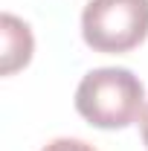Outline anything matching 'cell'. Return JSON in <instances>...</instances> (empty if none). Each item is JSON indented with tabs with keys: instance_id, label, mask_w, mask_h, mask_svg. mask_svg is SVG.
I'll list each match as a JSON object with an SVG mask.
<instances>
[{
	"instance_id": "obj_1",
	"label": "cell",
	"mask_w": 148,
	"mask_h": 151,
	"mask_svg": "<svg viewBox=\"0 0 148 151\" xmlns=\"http://www.w3.org/2000/svg\"><path fill=\"white\" fill-rule=\"evenodd\" d=\"M75 111L105 131L128 128L145 111V87L125 67H99L78 81Z\"/></svg>"
},
{
	"instance_id": "obj_2",
	"label": "cell",
	"mask_w": 148,
	"mask_h": 151,
	"mask_svg": "<svg viewBox=\"0 0 148 151\" xmlns=\"http://www.w3.org/2000/svg\"><path fill=\"white\" fill-rule=\"evenodd\" d=\"M148 35V0H90L81 12V38L96 52H131Z\"/></svg>"
},
{
	"instance_id": "obj_4",
	"label": "cell",
	"mask_w": 148,
	"mask_h": 151,
	"mask_svg": "<svg viewBox=\"0 0 148 151\" xmlns=\"http://www.w3.org/2000/svg\"><path fill=\"white\" fill-rule=\"evenodd\" d=\"M41 151H96L93 145H87L84 139H70V137H61V139H52L50 145H44Z\"/></svg>"
},
{
	"instance_id": "obj_5",
	"label": "cell",
	"mask_w": 148,
	"mask_h": 151,
	"mask_svg": "<svg viewBox=\"0 0 148 151\" xmlns=\"http://www.w3.org/2000/svg\"><path fill=\"white\" fill-rule=\"evenodd\" d=\"M139 134H142V142H145V148H148V105H145V111H142V116H139Z\"/></svg>"
},
{
	"instance_id": "obj_3",
	"label": "cell",
	"mask_w": 148,
	"mask_h": 151,
	"mask_svg": "<svg viewBox=\"0 0 148 151\" xmlns=\"http://www.w3.org/2000/svg\"><path fill=\"white\" fill-rule=\"evenodd\" d=\"M32 32L15 15H3V76L26 67L32 58Z\"/></svg>"
}]
</instances>
